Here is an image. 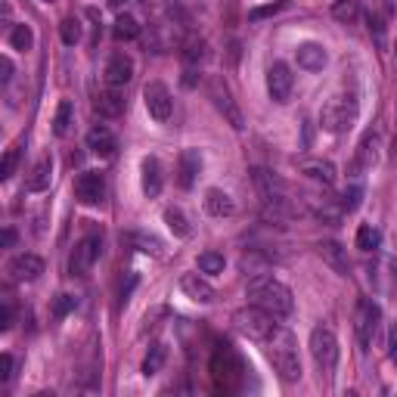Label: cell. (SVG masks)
Segmentation results:
<instances>
[{"mask_svg":"<svg viewBox=\"0 0 397 397\" xmlns=\"http://www.w3.org/2000/svg\"><path fill=\"white\" fill-rule=\"evenodd\" d=\"M379 320H382V310H379V305H376V301L363 298L360 305H357V317H354L357 338H360L363 348L372 345V338H376V332H379Z\"/></svg>","mask_w":397,"mask_h":397,"instance_id":"9c48e42d","label":"cell"},{"mask_svg":"<svg viewBox=\"0 0 397 397\" xmlns=\"http://www.w3.org/2000/svg\"><path fill=\"white\" fill-rule=\"evenodd\" d=\"M59 37H62V44H66V47H75L78 41H81V22H78L75 16L62 19V25H59Z\"/></svg>","mask_w":397,"mask_h":397,"instance_id":"d6a6232c","label":"cell"},{"mask_svg":"<svg viewBox=\"0 0 397 397\" xmlns=\"http://www.w3.org/2000/svg\"><path fill=\"white\" fill-rule=\"evenodd\" d=\"M332 16L341 22H354L357 16H360V6H357V0H338V4L332 6Z\"/></svg>","mask_w":397,"mask_h":397,"instance_id":"e575fe53","label":"cell"},{"mask_svg":"<svg viewBox=\"0 0 397 397\" xmlns=\"http://www.w3.org/2000/svg\"><path fill=\"white\" fill-rule=\"evenodd\" d=\"M224 267H227L224 255H217V252H202L199 255V270H202V274L217 276V274H224Z\"/></svg>","mask_w":397,"mask_h":397,"instance_id":"1f68e13d","label":"cell"},{"mask_svg":"<svg viewBox=\"0 0 397 397\" xmlns=\"http://www.w3.org/2000/svg\"><path fill=\"white\" fill-rule=\"evenodd\" d=\"M181 289H183L186 298L196 301V305H212V301L217 298L214 286L208 283L205 276H199V274H183L181 276Z\"/></svg>","mask_w":397,"mask_h":397,"instance_id":"4fadbf2b","label":"cell"},{"mask_svg":"<svg viewBox=\"0 0 397 397\" xmlns=\"http://www.w3.org/2000/svg\"><path fill=\"white\" fill-rule=\"evenodd\" d=\"M286 6V0H274V4H264V6H255L252 13H248V19L252 22H261V19H267V16H274V13H279Z\"/></svg>","mask_w":397,"mask_h":397,"instance_id":"f35d334b","label":"cell"},{"mask_svg":"<svg viewBox=\"0 0 397 397\" xmlns=\"http://www.w3.org/2000/svg\"><path fill=\"white\" fill-rule=\"evenodd\" d=\"M205 212L212 217H230L236 212V205H233V199L224 190H208L205 193Z\"/></svg>","mask_w":397,"mask_h":397,"instance_id":"d4e9b609","label":"cell"},{"mask_svg":"<svg viewBox=\"0 0 397 397\" xmlns=\"http://www.w3.org/2000/svg\"><path fill=\"white\" fill-rule=\"evenodd\" d=\"M379 165V134H369L360 140L357 146V155H354V174H363V171H372Z\"/></svg>","mask_w":397,"mask_h":397,"instance_id":"2e32d148","label":"cell"},{"mask_svg":"<svg viewBox=\"0 0 397 397\" xmlns=\"http://www.w3.org/2000/svg\"><path fill=\"white\" fill-rule=\"evenodd\" d=\"M264 351H267L270 363H274L276 376L283 379V382H298L301 379V357H298V345H295L289 329L276 326V329L270 332V338L264 341Z\"/></svg>","mask_w":397,"mask_h":397,"instance_id":"7a4b0ae2","label":"cell"},{"mask_svg":"<svg viewBox=\"0 0 397 397\" xmlns=\"http://www.w3.org/2000/svg\"><path fill=\"white\" fill-rule=\"evenodd\" d=\"M10 274H13V279H19V283H35V279L44 274V261L37 258V255L22 252L10 261Z\"/></svg>","mask_w":397,"mask_h":397,"instance_id":"9a60e30c","label":"cell"},{"mask_svg":"<svg viewBox=\"0 0 397 397\" xmlns=\"http://www.w3.org/2000/svg\"><path fill=\"white\" fill-rule=\"evenodd\" d=\"M292 87H295V75L286 62H274L267 68V93L274 103H289L292 97Z\"/></svg>","mask_w":397,"mask_h":397,"instance_id":"30bf717a","label":"cell"},{"mask_svg":"<svg viewBox=\"0 0 397 397\" xmlns=\"http://www.w3.org/2000/svg\"><path fill=\"white\" fill-rule=\"evenodd\" d=\"M130 78H134V59H130L128 53H115V56L106 62V84L118 90L124 84H130Z\"/></svg>","mask_w":397,"mask_h":397,"instance_id":"5bb4252c","label":"cell"},{"mask_svg":"<svg viewBox=\"0 0 397 397\" xmlns=\"http://www.w3.org/2000/svg\"><path fill=\"white\" fill-rule=\"evenodd\" d=\"M310 357H314L317 369H320V376L329 379L332 372L338 367V338L336 332H332V326H314V332H310Z\"/></svg>","mask_w":397,"mask_h":397,"instance_id":"277c9868","label":"cell"},{"mask_svg":"<svg viewBox=\"0 0 397 397\" xmlns=\"http://www.w3.org/2000/svg\"><path fill=\"white\" fill-rule=\"evenodd\" d=\"M13 369H16V357L13 354H4V357H0V382H10Z\"/></svg>","mask_w":397,"mask_h":397,"instance_id":"60d3db41","label":"cell"},{"mask_svg":"<svg viewBox=\"0 0 397 397\" xmlns=\"http://www.w3.org/2000/svg\"><path fill=\"white\" fill-rule=\"evenodd\" d=\"M0 72H4V75H0V81H10V78H13V59L10 56H4V59H0Z\"/></svg>","mask_w":397,"mask_h":397,"instance_id":"7bdbcfd3","label":"cell"},{"mask_svg":"<svg viewBox=\"0 0 397 397\" xmlns=\"http://www.w3.org/2000/svg\"><path fill=\"white\" fill-rule=\"evenodd\" d=\"M202 56H205V41H196V37H193V41L183 44V59L186 62H199Z\"/></svg>","mask_w":397,"mask_h":397,"instance_id":"ab89813d","label":"cell"},{"mask_svg":"<svg viewBox=\"0 0 397 397\" xmlns=\"http://www.w3.org/2000/svg\"><path fill=\"white\" fill-rule=\"evenodd\" d=\"M388 354H391V360H397V323L391 326V336H388Z\"/></svg>","mask_w":397,"mask_h":397,"instance_id":"ee69618b","label":"cell"},{"mask_svg":"<svg viewBox=\"0 0 397 397\" xmlns=\"http://www.w3.org/2000/svg\"><path fill=\"white\" fill-rule=\"evenodd\" d=\"M320 248V255H323V261L329 264L336 274H341V276H348V270H351V264H348V255H345V248H341L338 243H320L317 245Z\"/></svg>","mask_w":397,"mask_h":397,"instance_id":"603a6c76","label":"cell"},{"mask_svg":"<svg viewBox=\"0 0 397 397\" xmlns=\"http://www.w3.org/2000/svg\"><path fill=\"white\" fill-rule=\"evenodd\" d=\"M10 47L13 50H19V53H25L31 50V44H35V35H31V25H25V22H19V25H13L10 28Z\"/></svg>","mask_w":397,"mask_h":397,"instance_id":"83f0119b","label":"cell"},{"mask_svg":"<svg viewBox=\"0 0 397 397\" xmlns=\"http://www.w3.org/2000/svg\"><path fill=\"white\" fill-rule=\"evenodd\" d=\"M295 59H298V66L307 68V72H320V68L326 66V50L320 44L307 41V44H301L298 50H295Z\"/></svg>","mask_w":397,"mask_h":397,"instance_id":"d6986e66","label":"cell"},{"mask_svg":"<svg viewBox=\"0 0 397 397\" xmlns=\"http://www.w3.org/2000/svg\"><path fill=\"white\" fill-rule=\"evenodd\" d=\"M143 193L149 199H155L161 193V165L155 155H149V159H143Z\"/></svg>","mask_w":397,"mask_h":397,"instance_id":"cb8c5ba5","label":"cell"},{"mask_svg":"<svg viewBox=\"0 0 397 397\" xmlns=\"http://www.w3.org/2000/svg\"><path fill=\"white\" fill-rule=\"evenodd\" d=\"M109 4H112V6H121V4H128V0H109Z\"/></svg>","mask_w":397,"mask_h":397,"instance_id":"bcb514c9","label":"cell"},{"mask_svg":"<svg viewBox=\"0 0 397 397\" xmlns=\"http://www.w3.org/2000/svg\"><path fill=\"white\" fill-rule=\"evenodd\" d=\"M72 124H75V106L68 103V99H62L56 106V115H53V134L66 137L68 130H72Z\"/></svg>","mask_w":397,"mask_h":397,"instance_id":"484cf974","label":"cell"},{"mask_svg":"<svg viewBox=\"0 0 397 397\" xmlns=\"http://www.w3.org/2000/svg\"><path fill=\"white\" fill-rule=\"evenodd\" d=\"M379 243H382V233L372 227V224H363V227L357 230V248H360V252H376Z\"/></svg>","mask_w":397,"mask_h":397,"instance_id":"4dcf8cb0","label":"cell"},{"mask_svg":"<svg viewBox=\"0 0 397 397\" xmlns=\"http://www.w3.org/2000/svg\"><path fill=\"white\" fill-rule=\"evenodd\" d=\"M212 369H214V379H217V382H221L224 388H233V385H236V379L243 376V363H239V357L233 354V351H227V348L214 354Z\"/></svg>","mask_w":397,"mask_h":397,"instance_id":"7c38bea8","label":"cell"},{"mask_svg":"<svg viewBox=\"0 0 397 397\" xmlns=\"http://www.w3.org/2000/svg\"><path fill=\"white\" fill-rule=\"evenodd\" d=\"M112 35H115V41H134V37L140 35L137 19H134V16H118V19H115Z\"/></svg>","mask_w":397,"mask_h":397,"instance_id":"f546056e","label":"cell"},{"mask_svg":"<svg viewBox=\"0 0 397 397\" xmlns=\"http://www.w3.org/2000/svg\"><path fill=\"white\" fill-rule=\"evenodd\" d=\"M208 97H212L214 109H217V112L224 115V121H227L233 130H243V128H245V121H243V112H239V106L233 103V97H230L227 84H224L221 78H214V81L208 84Z\"/></svg>","mask_w":397,"mask_h":397,"instance_id":"52a82bcc","label":"cell"},{"mask_svg":"<svg viewBox=\"0 0 397 397\" xmlns=\"http://www.w3.org/2000/svg\"><path fill=\"white\" fill-rule=\"evenodd\" d=\"M245 298H248V305L267 310V314L276 317V320H286V317H292V310H295L292 289L286 283H279L276 276H267V274L248 279Z\"/></svg>","mask_w":397,"mask_h":397,"instance_id":"6da1fadb","label":"cell"},{"mask_svg":"<svg viewBox=\"0 0 397 397\" xmlns=\"http://www.w3.org/2000/svg\"><path fill=\"white\" fill-rule=\"evenodd\" d=\"M199 171H202V159H199V152L196 149H183L181 152V168H177V181H181L183 190H190L193 183H196V177H199Z\"/></svg>","mask_w":397,"mask_h":397,"instance_id":"7402d4cb","label":"cell"},{"mask_svg":"<svg viewBox=\"0 0 397 397\" xmlns=\"http://www.w3.org/2000/svg\"><path fill=\"white\" fill-rule=\"evenodd\" d=\"M357 121V93H336L329 103L320 109V128L329 134H341Z\"/></svg>","mask_w":397,"mask_h":397,"instance_id":"3957f363","label":"cell"},{"mask_svg":"<svg viewBox=\"0 0 397 397\" xmlns=\"http://www.w3.org/2000/svg\"><path fill=\"white\" fill-rule=\"evenodd\" d=\"M16 161H19V146H10L4 161H0V181H10L13 171H16Z\"/></svg>","mask_w":397,"mask_h":397,"instance_id":"8d00e7d4","label":"cell"},{"mask_svg":"<svg viewBox=\"0 0 397 397\" xmlns=\"http://www.w3.org/2000/svg\"><path fill=\"white\" fill-rule=\"evenodd\" d=\"M233 326H236L245 338L261 341V345H264V341L270 338V332H274L279 323H276V317L267 314V310L248 305V307H243V310H236V314H233Z\"/></svg>","mask_w":397,"mask_h":397,"instance_id":"5b68a950","label":"cell"},{"mask_svg":"<svg viewBox=\"0 0 397 397\" xmlns=\"http://www.w3.org/2000/svg\"><path fill=\"white\" fill-rule=\"evenodd\" d=\"M75 295H56V301H53V317H56V320H62V317H68L75 310Z\"/></svg>","mask_w":397,"mask_h":397,"instance_id":"74e56055","label":"cell"},{"mask_svg":"<svg viewBox=\"0 0 397 397\" xmlns=\"http://www.w3.org/2000/svg\"><path fill=\"white\" fill-rule=\"evenodd\" d=\"M301 174H307L310 181H317V183H323V186L336 183V165H332V161H323V159L301 161Z\"/></svg>","mask_w":397,"mask_h":397,"instance_id":"44dd1931","label":"cell"},{"mask_svg":"<svg viewBox=\"0 0 397 397\" xmlns=\"http://www.w3.org/2000/svg\"><path fill=\"white\" fill-rule=\"evenodd\" d=\"M99 255H103V239L99 236H84L81 243L75 245L72 258H68V274L72 276H87L90 267L99 261Z\"/></svg>","mask_w":397,"mask_h":397,"instance_id":"8992f818","label":"cell"},{"mask_svg":"<svg viewBox=\"0 0 397 397\" xmlns=\"http://www.w3.org/2000/svg\"><path fill=\"white\" fill-rule=\"evenodd\" d=\"M360 199H363V190H360V186H348V190L341 193L338 205L345 208V212H357V208H360Z\"/></svg>","mask_w":397,"mask_h":397,"instance_id":"d590c367","label":"cell"},{"mask_svg":"<svg viewBox=\"0 0 397 397\" xmlns=\"http://www.w3.org/2000/svg\"><path fill=\"white\" fill-rule=\"evenodd\" d=\"M165 354H168L165 345H152L146 360H143V376H155V372L161 369V363H165Z\"/></svg>","mask_w":397,"mask_h":397,"instance_id":"836d02e7","label":"cell"},{"mask_svg":"<svg viewBox=\"0 0 397 397\" xmlns=\"http://www.w3.org/2000/svg\"><path fill=\"white\" fill-rule=\"evenodd\" d=\"M50 181H53V155H41L37 165L31 168V174L25 181V190L28 193H44L47 186H50Z\"/></svg>","mask_w":397,"mask_h":397,"instance_id":"ac0fdd59","label":"cell"},{"mask_svg":"<svg viewBox=\"0 0 397 397\" xmlns=\"http://www.w3.org/2000/svg\"><path fill=\"white\" fill-rule=\"evenodd\" d=\"M75 199L81 205H99L106 199V177L99 171H84L75 181Z\"/></svg>","mask_w":397,"mask_h":397,"instance_id":"8fae6325","label":"cell"},{"mask_svg":"<svg viewBox=\"0 0 397 397\" xmlns=\"http://www.w3.org/2000/svg\"><path fill=\"white\" fill-rule=\"evenodd\" d=\"M165 224H168V230L174 233V236H181V239H186L193 233L190 221H186V214L181 212V208H165Z\"/></svg>","mask_w":397,"mask_h":397,"instance_id":"f1b7e54d","label":"cell"},{"mask_svg":"<svg viewBox=\"0 0 397 397\" xmlns=\"http://www.w3.org/2000/svg\"><path fill=\"white\" fill-rule=\"evenodd\" d=\"M124 243H128L130 248H137V252H143V255H155L159 258L161 255V239H155V236H146V233H128L124 236Z\"/></svg>","mask_w":397,"mask_h":397,"instance_id":"4316f807","label":"cell"},{"mask_svg":"<svg viewBox=\"0 0 397 397\" xmlns=\"http://www.w3.org/2000/svg\"><path fill=\"white\" fill-rule=\"evenodd\" d=\"M13 326V307H10V301H4V310H0V329H10Z\"/></svg>","mask_w":397,"mask_h":397,"instance_id":"b9f144b4","label":"cell"},{"mask_svg":"<svg viewBox=\"0 0 397 397\" xmlns=\"http://www.w3.org/2000/svg\"><path fill=\"white\" fill-rule=\"evenodd\" d=\"M87 149L109 159V155H115V149H118V140H115V134L106 128V124H93V128L87 130Z\"/></svg>","mask_w":397,"mask_h":397,"instance_id":"e0dca14e","label":"cell"},{"mask_svg":"<svg viewBox=\"0 0 397 397\" xmlns=\"http://www.w3.org/2000/svg\"><path fill=\"white\" fill-rule=\"evenodd\" d=\"M143 103H146V112H149L155 121H168L171 112H174V97H171L168 84H161V81L146 84L143 87Z\"/></svg>","mask_w":397,"mask_h":397,"instance_id":"ba28073f","label":"cell"},{"mask_svg":"<svg viewBox=\"0 0 397 397\" xmlns=\"http://www.w3.org/2000/svg\"><path fill=\"white\" fill-rule=\"evenodd\" d=\"M13 245H16V230L6 227V230H4V248H13Z\"/></svg>","mask_w":397,"mask_h":397,"instance_id":"f6af8a7d","label":"cell"},{"mask_svg":"<svg viewBox=\"0 0 397 397\" xmlns=\"http://www.w3.org/2000/svg\"><path fill=\"white\" fill-rule=\"evenodd\" d=\"M93 109H97V115H103V118H118L124 112V97L115 87H109L93 99Z\"/></svg>","mask_w":397,"mask_h":397,"instance_id":"ffe728a7","label":"cell"}]
</instances>
